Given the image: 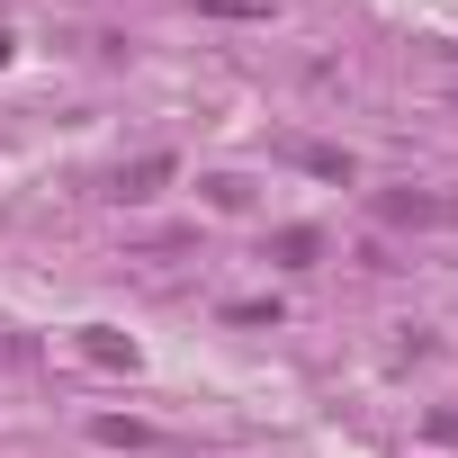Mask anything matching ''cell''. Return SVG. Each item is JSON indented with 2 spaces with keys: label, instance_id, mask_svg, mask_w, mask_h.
I'll return each mask as SVG.
<instances>
[{
  "label": "cell",
  "instance_id": "cell-1",
  "mask_svg": "<svg viewBox=\"0 0 458 458\" xmlns=\"http://www.w3.org/2000/svg\"><path fill=\"white\" fill-rule=\"evenodd\" d=\"M377 216L386 225H413V234H440V225H458V198H440V189H386Z\"/></svg>",
  "mask_w": 458,
  "mask_h": 458
},
{
  "label": "cell",
  "instance_id": "cell-2",
  "mask_svg": "<svg viewBox=\"0 0 458 458\" xmlns=\"http://www.w3.org/2000/svg\"><path fill=\"white\" fill-rule=\"evenodd\" d=\"M171 153H135V162H117V180H108V198H153V189H171Z\"/></svg>",
  "mask_w": 458,
  "mask_h": 458
},
{
  "label": "cell",
  "instance_id": "cell-3",
  "mask_svg": "<svg viewBox=\"0 0 458 458\" xmlns=\"http://www.w3.org/2000/svg\"><path fill=\"white\" fill-rule=\"evenodd\" d=\"M81 360H90V369H135V342L108 333V324H81Z\"/></svg>",
  "mask_w": 458,
  "mask_h": 458
},
{
  "label": "cell",
  "instance_id": "cell-4",
  "mask_svg": "<svg viewBox=\"0 0 458 458\" xmlns=\"http://www.w3.org/2000/svg\"><path fill=\"white\" fill-rule=\"evenodd\" d=\"M288 153H297L315 180H342V189H351V153H342V144H288Z\"/></svg>",
  "mask_w": 458,
  "mask_h": 458
},
{
  "label": "cell",
  "instance_id": "cell-5",
  "mask_svg": "<svg viewBox=\"0 0 458 458\" xmlns=\"http://www.w3.org/2000/svg\"><path fill=\"white\" fill-rule=\"evenodd\" d=\"M315 252H324L315 225H288V234H279V261H288V270H315Z\"/></svg>",
  "mask_w": 458,
  "mask_h": 458
},
{
  "label": "cell",
  "instance_id": "cell-6",
  "mask_svg": "<svg viewBox=\"0 0 458 458\" xmlns=\"http://www.w3.org/2000/svg\"><path fill=\"white\" fill-rule=\"evenodd\" d=\"M90 431H99L108 449H144V440H153V422H126V413H99Z\"/></svg>",
  "mask_w": 458,
  "mask_h": 458
},
{
  "label": "cell",
  "instance_id": "cell-7",
  "mask_svg": "<svg viewBox=\"0 0 458 458\" xmlns=\"http://www.w3.org/2000/svg\"><path fill=\"white\" fill-rule=\"evenodd\" d=\"M207 198H216V207H252V180H234V171H216V180H207Z\"/></svg>",
  "mask_w": 458,
  "mask_h": 458
},
{
  "label": "cell",
  "instance_id": "cell-8",
  "mask_svg": "<svg viewBox=\"0 0 458 458\" xmlns=\"http://www.w3.org/2000/svg\"><path fill=\"white\" fill-rule=\"evenodd\" d=\"M216 19H270V0H207Z\"/></svg>",
  "mask_w": 458,
  "mask_h": 458
},
{
  "label": "cell",
  "instance_id": "cell-9",
  "mask_svg": "<svg viewBox=\"0 0 458 458\" xmlns=\"http://www.w3.org/2000/svg\"><path fill=\"white\" fill-rule=\"evenodd\" d=\"M422 431H431V440H458V413H431Z\"/></svg>",
  "mask_w": 458,
  "mask_h": 458
}]
</instances>
